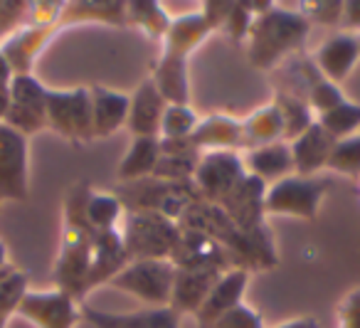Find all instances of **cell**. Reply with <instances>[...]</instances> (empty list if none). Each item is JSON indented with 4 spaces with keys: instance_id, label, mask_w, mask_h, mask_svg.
Returning <instances> with one entry per match:
<instances>
[{
    "instance_id": "obj_1",
    "label": "cell",
    "mask_w": 360,
    "mask_h": 328,
    "mask_svg": "<svg viewBox=\"0 0 360 328\" xmlns=\"http://www.w3.org/2000/svg\"><path fill=\"white\" fill-rule=\"evenodd\" d=\"M180 229H195L207 237H212L230 257L232 267L255 272V269H274L279 264V254L274 247L269 227H262L257 232L240 229L225 210L205 200H195L178 220Z\"/></svg>"
},
{
    "instance_id": "obj_2",
    "label": "cell",
    "mask_w": 360,
    "mask_h": 328,
    "mask_svg": "<svg viewBox=\"0 0 360 328\" xmlns=\"http://www.w3.org/2000/svg\"><path fill=\"white\" fill-rule=\"evenodd\" d=\"M91 188L89 183H75L65 195V222H62V242L55 264L57 289L70 294L75 301L84 303L86 277L91 267L96 232L86 222V198Z\"/></svg>"
},
{
    "instance_id": "obj_3",
    "label": "cell",
    "mask_w": 360,
    "mask_h": 328,
    "mask_svg": "<svg viewBox=\"0 0 360 328\" xmlns=\"http://www.w3.org/2000/svg\"><path fill=\"white\" fill-rule=\"evenodd\" d=\"M311 35V23L301 11L274 6L257 15L247 35V60L257 70H276L281 62L304 52Z\"/></svg>"
},
{
    "instance_id": "obj_4",
    "label": "cell",
    "mask_w": 360,
    "mask_h": 328,
    "mask_svg": "<svg viewBox=\"0 0 360 328\" xmlns=\"http://www.w3.org/2000/svg\"><path fill=\"white\" fill-rule=\"evenodd\" d=\"M121 239L129 259H170L180 237L175 220L158 213L126 210L121 220Z\"/></svg>"
},
{
    "instance_id": "obj_5",
    "label": "cell",
    "mask_w": 360,
    "mask_h": 328,
    "mask_svg": "<svg viewBox=\"0 0 360 328\" xmlns=\"http://www.w3.org/2000/svg\"><path fill=\"white\" fill-rule=\"evenodd\" d=\"M124 210H141V213H158L178 222L195 200H200L193 183H170L160 178H143L136 183H121L116 190Z\"/></svg>"
},
{
    "instance_id": "obj_6",
    "label": "cell",
    "mask_w": 360,
    "mask_h": 328,
    "mask_svg": "<svg viewBox=\"0 0 360 328\" xmlns=\"http://www.w3.org/2000/svg\"><path fill=\"white\" fill-rule=\"evenodd\" d=\"M330 183L326 178H304V175H286L276 183L266 185L264 215H281V217L314 220L319 215L321 200L328 193Z\"/></svg>"
},
{
    "instance_id": "obj_7",
    "label": "cell",
    "mask_w": 360,
    "mask_h": 328,
    "mask_svg": "<svg viewBox=\"0 0 360 328\" xmlns=\"http://www.w3.org/2000/svg\"><path fill=\"white\" fill-rule=\"evenodd\" d=\"M173 279L175 267L170 259H134L111 279L109 286L131 294L148 303V308H160L170 303Z\"/></svg>"
},
{
    "instance_id": "obj_8",
    "label": "cell",
    "mask_w": 360,
    "mask_h": 328,
    "mask_svg": "<svg viewBox=\"0 0 360 328\" xmlns=\"http://www.w3.org/2000/svg\"><path fill=\"white\" fill-rule=\"evenodd\" d=\"M247 175L240 151H207L198 160L193 185L200 200L220 205Z\"/></svg>"
},
{
    "instance_id": "obj_9",
    "label": "cell",
    "mask_w": 360,
    "mask_h": 328,
    "mask_svg": "<svg viewBox=\"0 0 360 328\" xmlns=\"http://www.w3.org/2000/svg\"><path fill=\"white\" fill-rule=\"evenodd\" d=\"M82 303L75 301L62 289H50V291H30L22 294L15 313L25 321L35 323L37 328H75L82 318Z\"/></svg>"
},
{
    "instance_id": "obj_10",
    "label": "cell",
    "mask_w": 360,
    "mask_h": 328,
    "mask_svg": "<svg viewBox=\"0 0 360 328\" xmlns=\"http://www.w3.org/2000/svg\"><path fill=\"white\" fill-rule=\"evenodd\" d=\"M27 185V136L0 124V200H25Z\"/></svg>"
},
{
    "instance_id": "obj_11",
    "label": "cell",
    "mask_w": 360,
    "mask_h": 328,
    "mask_svg": "<svg viewBox=\"0 0 360 328\" xmlns=\"http://www.w3.org/2000/svg\"><path fill=\"white\" fill-rule=\"evenodd\" d=\"M316 70L321 72V77L333 84L345 82L353 75L355 65L360 60V40L353 32H335L326 42H321L311 55Z\"/></svg>"
},
{
    "instance_id": "obj_12",
    "label": "cell",
    "mask_w": 360,
    "mask_h": 328,
    "mask_svg": "<svg viewBox=\"0 0 360 328\" xmlns=\"http://www.w3.org/2000/svg\"><path fill=\"white\" fill-rule=\"evenodd\" d=\"M264 193H266V185L247 173L245 178L240 180V185H237L217 208L225 210V215L240 229H245V232H257V229L266 227Z\"/></svg>"
},
{
    "instance_id": "obj_13",
    "label": "cell",
    "mask_w": 360,
    "mask_h": 328,
    "mask_svg": "<svg viewBox=\"0 0 360 328\" xmlns=\"http://www.w3.org/2000/svg\"><path fill=\"white\" fill-rule=\"evenodd\" d=\"M170 262L175 269H220V272L235 269L225 249L212 237L195 229H180Z\"/></svg>"
},
{
    "instance_id": "obj_14",
    "label": "cell",
    "mask_w": 360,
    "mask_h": 328,
    "mask_svg": "<svg viewBox=\"0 0 360 328\" xmlns=\"http://www.w3.org/2000/svg\"><path fill=\"white\" fill-rule=\"evenodd\" d=\"M60 30V25H22L0 42V52L11 65L13 75H32L37 55Z\"/></svg>"
},
{
    "instance_id": "obj_15",
    "label": "cell",
    "mask_w": 360,
    "mask_h": 328,
    "mask_svg": "<svg viewBox=\"0 0 360 328\" xmlns=\"http://www.w3.org/2000/svg\"><path fill=\"white\" fill-rule=\"evenodd\" d=\"M79 311L82 318L94 328H180V316L170 306H146L131 313H111L82 303Z\"/></svg>"
},
{
    "instance_id": "obj_16",
    "label": "cell",
    "mask_w": 360,
    "mask_h": 328,
    "mask_svg": "<svg viewBox=\"0 0 360 328\" xmlns=\"http://www.w3.org/2000/svg\"><path fill=\"white\" fill-rule=\"evenodd\" d=\"M225 272L220 269H175L173 279V291H170L168 306L183 316H195L198 308L207 298L210 289Z\"/></svg>"
},
{
    "instance_id": "obj_17",
    "label": "cell",
    "mask_w": 360,
    "mask_h": 328,
    "mask_svg": "<svg viewBox=\"0 0 360 328\" xmlns=\"http://www.w3.org/2000/svg\"><path fill=\"white\" fill-rule=\"evenodd\" d=\"M247 284H250V272H245V269H227L215 282V286L210 289L202 306L198 308L195 313L198 328H210L222 313H227L237 303L245 301Z\"/></svg>"
},
{
    "instance_id": "obj_18",
    "label": "cell",
    "mask_w": 360,
    "mask_h": 328,
    "mask_svg": "<svg viewBox=\"0 0 360 328\" xmlns=\"http://www.w3.org/2000/svg\"><path fill=\"white\" fill-rule=\"evenodd\" d=\"M210 23L205 20L200 11L175 15L170 20V27L165 37L160 40V55L178 57V60H191V55L212 35Z\"/></svg>"
},
{
    "instance_id": "obj_19",
    "label": "cell",
    "mask_w": 360,
    "mask_h": 328,
    "mask_svg": "<svg viewBox=\"0 0 360 328\" xmlns=\"http://www.w3.org/2000/svg\"><path fill=\"white\" fill-rule=\"evenodd\" d=\"M165 99L160 92L155 89L153 80L146 77L134 94H129V119H126V129L131 136H158L160 134V119L165 111Z\"/></svg>"
},
{
    "instance_id": "obj_20",
    "label": "cell",
    "mask_w": 360,
    "mask_h": 328,
    "mask_svg": "<svg viewBox=\"0 0 360 328\" xmlns=\"http://www.w3.org/2000/svg\"><path fill=\"white\" fill-rule=\"evenodd\" d=\"M129 262L131 259H129V254H126L124 239H121V229L96 232L89 277H86V294H89L91 289L101 286V284H109Z\"/></svg>"
},
{
    "instance_id": "obj_21",
    "label": "cell",
    "mask_w": 360,
    "mask_h": 328,
    "mask_svg": "<svg viewBox=\"0 0 360 328\" xmlns=\"http://www.w3.org/2000/svg\"><path fill=\"white\" fill-rule=\"evenodd\" d=\"M291 146V158H294V173L304 175V178H314L319 170L326 168L328 156L335 146V139L326 134L319 124H311L301 136L289 141Z\"/></svg>"
},
{
    "instance_id": "obj_22",
    "label": "cell",
    "mask_w": 360,
    "mask_h": 328,
    "mask_svg": "<svg viewBox=\"0 0 360 328\" xmlns=\"http://www.w3.org/2000/svg\"><path fill=\"white\" fill-rule=\"evenodd\" d=\"M245 170L252 178L262 180L264 185H271L276 180L294 175V158H291V146L286 141L269 146H259V149L240 151Z\"/></svg>"
},
{
    "instance_id": "obj_23",
    "label": "cell",
    "mask_w": 360,
    "mask_h": 328,
    "mask_svg": "<svg viewBox=\"0 0 360 328\" xmlns=\"http://www.w3.org/2000/svg\"><path fill=\"white\" fill-rule=\"evenodd\" d=\"M191 139L200 153H207V151H242V119H235L230 114L200 116Z\"/></svg>"
},
{
    "instance_id": "obj_24",
    "label": "cell",
    "mask_w": 360,
    "mask_h": 328,
    "mask_svg": "<svg viewBox=\"0 0 360 328\" xmlns=\"http://www.w3.org/2000/svg\"><path fill=\"white\" fill-rule=\"evenodd\" d=\"M89 96L94 114V139H109L119 129H124L129 119V94L94 84L89 87Z\"/></svg>"
},
{
    "instance_id": "obj_25",
    "label": "cell",
    "mask_w": 360,
    "mask_h": 328,
    "mask_svg": "<svg viewBox=\"0 0 360 328\" xmlns=\"http://www.w3.org/2000/svg\"><path fill=\"white\" fill-rule=\"evenodd\" d=\"M155 89L165 99V104H191V75H188V60L158 55L153 67Z\"/></svg>"
},
{
    "instance_id": "obj_26",
    "label": "cell",
    "mask_w": 360,
    "mask_h": 328,
    "mask_svg": "<svg viewBox=\"0 0 360 328\" xmlns=\"http://www.w3.org/2000/svg\"><path fill=\"white\" fill-rule=\"evenodd\" d=\"M279 141H284V121L274 101L259 106L247 119H242V151L279 144Z\"/></svg>"
},
{
    "instance_id": "obj_27",
    "label": "cell",
    "mask_w": 360,
    "mask_h": 328,
    "mask_svg": "<svg viewBox=\"0 0 360 328\" xmlns=\"http://www.w3.org/2000/svg\"><path fill=\"white\" fill-rule=\"evenodd\" d=\"M158 158H160L158 136H136L131 141L126 156L121 158L116 178H119V183H136V180L150 178Z\"/></svg>"
},
{
    "instance_id": "obj_28",
    "label": "cell",
    "mask_w": 360,
    "mask_h": 328,
    "mask_svg": "<svg viewBox=\"0 0 360 328\" xmlns=\"http://www.w3.org/2000/svg\"><path fill=\"white\" fill-rule=\"evenodd\" d=\"M173 18L155 0H129L126 3V27H139L150 40H163Z\"/></svg>"
},
{
    "instance_id": "obj_29",
    "label": "cell",
    "mask_w": 360,
    "mask_h": 328,
    "mask_svg": "<svg viewBox=\"0 0 360 328\" xmlns=\"http://www.w3.org/2000/svg\"><path fill=\"white\" fill-rule=\"evenodd\" d=\"M271 101L276 104V109H279V114H281V121H284L286 144L294 141L296 136L304 134V131L316 121L314 111H311V106L306 104L304 96L291 94V92H284V89H274V99Z\"/></svg>"
},
{
    "instance_id": "obj_30",
    "label": "cell",
    "mask_w": 360,
    "mask_h": 328,
    "mask_svg": "<svg viewBox=\"0 0 360 328\" xmlns=\"http://www.w3.org/2000/svg\"><path fill=\"white\" fill-rule=\"evenodd\" d=\"M124 213V203L116 193H94L91 190L89 198H86V222L94 232L119 229Z\"/></svg>"
},
{
    "instance_id": "obj_31",
    "label": "cell",
    "mask_w": 360,
    "mask_h": 328,
    "mask_svg": "<svg viewBox=\"0 0 360 328\" xmlns=\"http://www.w3.org/2000/svg\"><path fill=\"white\" fill-rule=\"evenodd\" d=\"M45 119L47 129L60 134L70 144L77 146L75 136V111H72V89H50L47 92L45 104Z\"/></svg>"
},
{
    "instance_id": "obj_32",
    "label": "cell",
    "mask_w": 360,
    "mask_h": 328,
    "mask_svg": "<svg viewBox=\"0 0 360 328\" xmlns=\"http://www.w3.org/2000/svg\"><path fill=\"white\" fill-rule=\"evenodd\" d=\"M316 124H319L326 134L333 136L335 141L348 139V136L360 131V104L350 99L340 101V104L333 106L330 111L316 116Z\"/></svg>"
},
{
    "instance_id": "obj_33",
    "label": "cell",
    "mask_w": 360,
    "mask_h": 328,
    "mask_svg": "<svg viewBox=\"0 0 360 328\" xmlns=\"http://www.w3.org/2000/svg\"><path fill=\"white\" fill-rule=\"evenodd\" d=\"M47 92L50 89H47V87L32 75H13L11 84H8L11 104L22 106V109L42 111V114H45Z\"/></svg>"
},
{
    "instance_id": "obj_34",
    "label": "cell",
    "mask_w": 360,
    "mask_h": 328,
    "mask_svg": "<svg viewBox=\"0 0 360 328\" xmlns=\"http://www.w3.org/2000/svg\"><path fill=\"white\" fill-rule=\"evenodd\" d=\"M200 116L191 104H168L160 119L158 139H191Z\"/></svg>"
},
{
    "instance_id": "obj_35",
    "label": "cell",
    "mask_w": 360,
    "mask_h": 328,
    "mask_svg": "<svg viewBox=\"0 0 360 328\" xmlns=\"http://www.w3.org/2000/svg\"><path fill=\"white\" fill-rule=\"evenodd\" d=\"M326 168H330L333 173L348 175V178H360V131L348 139L335 141Z\"/></svg>"
},
{
    "instance_id": "obj_36",
    "label": "cell",
    "mask_w": 360,
    "mask_h": 328,
    "mask_svg": "<svg viewBox=\"0 0 360 328\" xmlns=\"http://www.w3.org/2000/svg\"><path fill=\"white\" fill-rule=\"evenodd\" d=\"M72 111H75L77 146L89 144V141L94 139V114H91L89 87H75V89H72Z\"/></svg>"
},
{
    "instance_id": "obj_37",
    "label": "cell",
    "mask_w": 360,
    "mask_h": 328,
    "mask_svg": "<svg viewBox=\"0 0 360 328\" xmlns=\"http://www.w3.org/2000/svg\"><path fill=\"white\" fill-rule=\"evenodd\" d=\"M306 104L311 106V111H314V116L319 114H326V111H330L333 106H338L340 101H345L348 96L340 92L338 84H333V82L323 80V77H319V80L314 82V84L306 89Z\"/></svg>"
},
{
    "instance_id": "obj_38",
    "label": "cell",
    "mask_w": 360,
    "mask_h": 328,
    "mask_svg": "<svg viewBox=\"0 0 360 328\" xmlns=\"http://www.w3.org/2000/svg\"><path fill=\"white\" fill-rule=\"evenodd\" d=\"M306 15V20L314 25L323 27H340V15H343V0H311V3H301L299 8Z\"/></svg>"
},
{
    "instance_id": "obj_39",
    "label": "cell",
    "mask_w": 360,
    "mask_h": 328,
    "mask_svg": "<svg viewBox=\"0 0 360 328\" xmlns=\"http://www.w3.org/2000/svg\"><path fill=\"white\" fill-rule=\"evenodd\" d=\"M27 291V277L22 272H13L6 282L0 284V328L6 326L11 313H15L18 303H20L22 294Z\"/></svg>"
},
{
    "instance_id": "obj_40",
    "label": "cell",
    "mask_w": 360,
    "mask_h": 328,
    "mask_svg": "<svg viewBox=\"0 0 360 328\" xmlns=\"http://www.w3.org/2000/svg\"><path fill=\"white\" fill-rule=\"evenodd\" d=\"M252 23H255V15H252L247 0H235L230 15H227V20L222 23L220 32H225L232 42H245L247 35H250Z\"/></svg>"
},
{
    "instance_id": "obj_41",
    "label": "cell",
    "mask_w": 360,
    "mask_h": 328,
    "mask_svg": "<svg viewBox=\"0 0 360 328\" xmlns=\"http://www.w3.org/2000/svg\"><path fill=\"white\" fill-rule=\"evenodd\" d=\"M210 328H266L264 318L257 308H252L250 303H237L235 308H230L227 313H222Z\"/></svg>"
},
{
    "instance_id": "obj_42",
    "label": "cell",
    "mask_w": 360,
    "mask_h": 328,
    "mask_svg": "<svg viewBox=\"0 0 360 328\" xmlns=\"http://www.w3.org/2000/svg\"><path fill=\"white\" fill-rule=\"evenodd\" d=\"M338 328H360V286L338 303Z\"/></svg>"
},
{
    "instance_id": "obj_43",
    "label": "cell",
    "mask_w": 360,
    "mask_h": 328,
    "mask_svg": "<svg viewBox=\"0 0 360 328\" xmlns=\"http://www.w3.org/2000/svg\"><path fill=\"white\" fill-rule=\"evenodd\" d=\"M232 3H235V0H207V3L200 6V13L205 15V20L210 23V27L215 32H220L222 23H225L227 15H230Z\"/></svg>"
},
{
    "instance_id": "obj_44",
    "label": "cell",
    "mask_w": 360,
    "mask_h": 328,
    "mask_svg": "<svg viewBox=\"0 0 360 328\" xmlns=\"http://www.w3.org/2000/svg\"><path fill=\"white\" fill-rule=\"evenodd\" d=\"M338 30L360 35V0H343V15H340Z\"/></svg>"
},
{
    "instance_id": "obj_45",
    "label": "cell",
    "mask_w": 360,
    "mask_h": 328,
    "mask_svg": "<svg viewBox=\"0 0 360 328\" xmlns=\"http://www.w3.org/2000/svg\"><path fill=\"white\" fill-rule=\"evenodd\" d=\"M274 328H319V321L314 316H299V318H291V321H284Z\"/></svg>"
},
{
    "instance_id": "obj_46",
    "label": "cell",
    "mask_w": 360,
    "mask_h": 328,
    "mask_svg": "<svg viewBox=\"0 0 360 328\" xmlns=\"http://www.w3.org/2000/svg\"><path fill=\"white\" fill-rule=\"evenodd\" d=\"M13 80V70L11 65H8V60L3 57V52H0V87H8Z\"/></svg>"
},
{
    "instance_id": "obj_47",
    "label": "cell",
    "mask_w": 360,
    "mask_h": 328,
    "mask_svg": "<svg viewBox=\"0 0 360 328\" xmlns=\"http://www.w3.org/2000/svg\"><path fill=\"white\" fill-rule=\"evenodd\" d=\"M8 106H11V94H8V87H0V124L6 119Z\"/></svg>"
},
{
    "instance_id": "obj_48",
    "label": "cell",
    "mask_w": 360,
    "mask_h": 328,
    "mask_svg": "<svg viewBox=\"0 0 360 328\" xmlns=\"http://www.w3.org/2000/svg\"><path fill=\"white\" fill-rule=\"evenodd\" d=\"M3 267H8V247H6V242L0 239V269Z\"/></svg>"
},
{
    "instance_id": "obj_49",
    "label": "cell",
    "mask_w": 360,
    "mask_h": 328,
    "mask_svg": "<svg viewBox=\"0 0 360 328\" xmlns=\"http://www.w3.org/2000/svg\"><path fill=\"white\" fill-rule=\"evenodd\" d=\"M13 272H15V269H13V267H11V264H8V267H3V269H0V284L6 282V279H8V277H11V274H13Z\"/></svg>"
},
{
    "instance_id": "obj_50",
    "label": "cell",
    "mask_w": 360,
    "mask_h": 328,
    "mask_svg": "<svg viewBox=\"0 0 360 328\" xmlns=\"http://www.w3.org/2000/svg\"><path fill=\"white\" fill-rule=\"evenodd\" d=\"M358 40H360V35H358Z\"/></svg>"
},
{
    "instance_id": "obj_51",
    "label": "cell",
    "mask_w": 360,
    "mask_h": 328,
    "mask_svg": "<svg viewBox=\"0 0 360 328\" xmlns=\"http://www.w3.org/2000/svg\"><path fill=\"white\" fill-rule=\"evenodd\" d=\"M0 203H3V200H0Z\"/></svg>"
}]
</instances>
